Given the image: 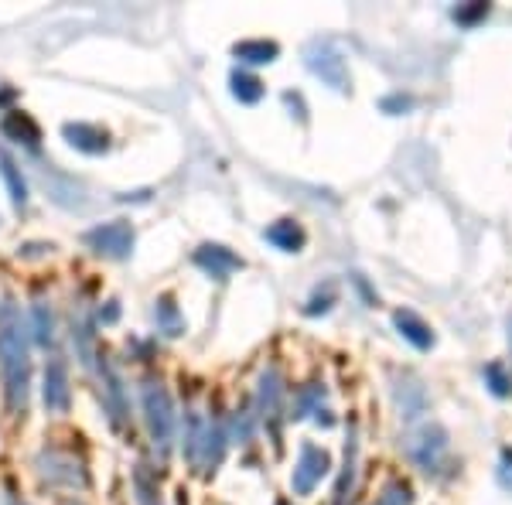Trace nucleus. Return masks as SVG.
I'll list each match as a JSON object with an SVG mask.
<instances>
[{"instance_id":"1","label":"nucleus","mask_w":512,"mask_h":505,"mask_svg":"<svg viewBox=\"0 0 512 505\" xmlns=\"http://www.w3.org/2000/svg\"><path fill=\"white\" fill-rule=\"evenodd\" d=\"M0 372H4L7 407L11 413L28 410V389H31V345L28 325H24L18 304H0Z\"/></svg>"},{"instance_id":"2","label":"nucleus","mask_w":512,"mask_h":505,"mask_svg":"<svg viewBox=\"0 0 512 505\" xmlns=\"http://www.w3.org/2000/svg\"><path fill=\"white\" fill-rule=\"evenodd\" d=\"M226 430H222L219 420H209L202 413H192L188 417V437H185V458L198 475H209V471L219 468L222 454H226Z\"/></svg>"},{"instance_id":"3","label":"nucleus","mask_w":512,"mask_h":505,"mask_svg":"<svg viewBox=\"0 0 512 505\" xmlns=\"http://www.w3.org/2000/svg\"><path fill=\"white\" fill-rule=\"evenodd\" d=\"M140 403H144V424H147V434H151L154 447H158L161 454H168L171 444H175V430H178L171 393L161 383H147L140 389Z\"/></svg>"},{"instance_id":"4","label":"nucleus","mask_w":512,"mask_h":505,"mask_svg":"<svg viewBox=\"0 0 512 505\" xmlns=\"http://www.w3.org/2000/svg\"><path fill=\"white\" fill-rule=\"evenodd\" d=\"M407 458L414 461L420 471H427V475H441L444 465H448V430L441 424H424L417 427L414 434L407 437Z\"/></svg>"},{"instance_id":"5","label":"nucleus","mask_w":512,"mask_h":505,"mask_svg":"<svg viewBox=\"0 0 512 505\" xmlns=\"http://www.w3.org/2000/svg\"><path fill=\"white\" fill-rule=\"evenodd\" d=\"M82 239H86L89 250H96L99 256H110V260H127V256L134 253V229L123 219L103 222V226L89 229Z\"/></svg>"},{"instance_id":"6","label":"nucleus","mask_w":512,"mask_h":505,"mask_svg":"<svg viewBox=\"0 0 512 505\" xmlns=\"http://www.w3.org/2000/svg\"><path fill=\"white\" fill-rule=\"evenodd\" d=\"M38 471L48 485H65V488H86V468L82 461L72 458L69 451H41L38 454Z\"/></svg>"},{"instance_id":"7","label":"nucleus","mask_w":512,"mask_h":505,"mask_svg":"<svg viewBox=\"0 0 512 505\" xmlns=\"http://www.w3.org/2000/svg\"><path fill=\"white\" fill-rule=\"evenodd\" d=\"M328 468H332V458H328V451H321V447H315V444H301L291 488H294L297 495H311V492H315V485L328 475Z\"/></svg>"},{"instance_id":"8","label":"nucleus","mask_w":512,"mask_h":505,"mask_svg":"<svg viewBox=\"0 0 512 505\" xmlns=\"http://www.w3.org/2000/svg\"><path fill=\"white\" fill-rule=\"evenodd\" d=\"M308 69L315 72V76H321L328 82L332 89H345L349 86V72H345V59L335 52L332 45H321V41H315V45H308Z\"/></svg>"},{"instance_id":"9","label":"nucleus","mask_w":512,"mask_h":505,"mask_svg":"<svg viewBox=\"0 0 512 505\" xmlns=\"http://www.w3.org/2000/svg\"><path fill=\"white\" fill-rule=\"evenodd\" d=\"M69 396V366H65V359L55 355L45 369V407L52 413H65L69 410Z\"/></svg>"},{"instance_id":"10","label":"nucleus","mask_w":512,"mask_h":505,"mask_svg":"<svg viewBox=\"0 0 512 505\" xmlns=\"http://www.w3.org/2000/svg\"><path fill=\"white\" fill-rule=\"evenodd\" d=\"M195 263L216 280H226L229 273L243 270V260H239L233 250H226V246H202V250L195 253Z\"/></svg>"},{"instance_id":"11","label":"nucleus","mask_w":512,"mask_h":505,"mask_svg":"<svg viewBox=\"0 0 512 505\" xmlns=\"http://www.w3.org/2000/svg\"><path fill=\"white\" fill-rule=\"evenodd\" d=\"M62 134L82 154H103L110 147V134L103 127H93V123H65Z\"/></svg>"},{"instance_id":"12","label":"nucleus","mask_w":512,"mask_h":505,"mask_svg":"<svg viewBox=\"0 0 512 505\" xmlns=\"http://www.w3.org/2000/svg\"><path fill=\"white\" fill-rule=\"evenodd\" d=\"M315 413V420L318 424H325V427H332V417H328V410H325V386H304L301 393H297V400H294V420H301V417H311Z\"/></svg>"},{"instance_id":"13","label":"nucleus","mask_w":512,"mask_h":505,"mask_svg":"<svg viewBox=\"0 0 512 505\" xmlns=\"http://www.w3.org/2000/svg\"><path fill=\"white\" fill-rule=\"evenodd\" d=\"M280 396H284V386H280L277 369H267L260 376V393H256V407H260L263 417L270 420L280 417Z\"/></svg>"},{"instance_id":"14","label":"nucleus","mask_w":512,"mask_h":505,"mask_svg":"<svg viewBox=\"0 0 512 505\" xmlns=\"http://www.w3.org/2000/svg\"><path fill=\"white\" fill-rule=\"evenodd\" d=\"M396 328H400V335L407 338L410 345H417V349H431L434 345V331L424 325V318H417L414 311H396L393 314Z\"/></svg>"},{"instance_id":"15","label":"nucleus","mask_w":512,"mask_h":505,"mask_svg":"<svg viewBox=\"0 0 512 505\" xmlns=\"http://www.w3.org/2000/svg\"><path fill=\"white\" fill-rule=\"evenodd\" d=\"M355 461H359V434H349V444H345V465H342V475H338V485H335V505H345L352 495V482H355Z\"/></svg>"},{"instance_id":"16","label":"nucleus","mask_w":512,"mask_h":505,"mask_svg":"<svg viewBox=\"0 0 512 505\" xmlns=\"http://www.w3.org/2000/svg\"><path fill=\"white\" fill-rule=\"evenodd\" d=\"M263 236H267L270 246H277V250H284V253H297L304 246V229L297 226V222H291V219L274 222V226H270Z\"/></svg>"},{"instance_id":"17","label":"nucleus","mask_w":512,"mask_h":505,"mask_svg":"<svg viewBox=\"0 0 512 505\" xmlns=\"http://www.w3.org/2000/svg\"><path fill=\"white\" fill-rule=\"evenodd\" d=\"M0 130H4V137L18 140V144H28V147H38V140H41L38 123L31 120L28 113H7L4 123H0Z\"/></svg>"},{"instance_id":"18","label":"nucleus","mask_w":512,"mask_h":505,"mask_svg":"<svg viewBox=\"0 0 512 505\" xmlns=\"http://www.w3.org/2000/svg\"><path fill=\"white\" fill-rule=\"evenodd\" d=\"M0 178L7 181V192H11V202L21 209V205L28 202V185H24L21 168L14 164V157L7 154V151H0Z\"/></svg>"},{"instance_id":"19","label":"nucleus","mask_w":512,"mask_h":505,"mask_svg":"<svg viewBox=\"0 0 512 505\" xmlns=\"http://www.w3.org/2000/svg\"><path fill=\"white\" fill-rule=\"evenodd\" d=\"M233 55L239 62H250V65H267L274 62L280 55V48L274 45V41H239V45L233 48Z\"/></svg>"},{"instance_id":"20","label":"nucleus","mask_w":512,"mask_h":505,"mask_svg":"<svg viewBox=\"0 0 512 505\" xmlns=\"http://www.w3.org/2000/svg\"><path fill=\"white\" fill-rule=\"evenodd\" d=\"M103 396H106V407H110V420L113 427L123 424V413H127V407H123V389H120V379L117 372H113L110 366H103Z\"/></svg>"},{"instance_id":"21","label":"nucleus","mask_w":512,"mask_h":505,"mask_svg":"<svg viewBox=\"0 0 512 505\" xmlns=\"http://www.w3.org/2000/svg\"><path fill=\"white\" fill-rule=\"evenodd\" d=\"M31 331H35V342L38 345H48L55 338V318H52V308L45 301H38L31 308Z\"/></svg>"},{"instance_id":"22","label":"nucleus","mask_w":512,"mask_h":505,"mask_svg":"<svg viewBox=\"0 0 512 505\" xmlns=\"http://www.w3.org/2000/svg\"><path fill=\"white\" fill-rule=\"evenodd\" d=\"M233 96L239 99V103H260L263 99V82L250 76V72H233Z\"/></svg>"},{"instance_id":"23","label":"nucleus","mask_w":512,"mask_h":505,"mask_svg":"<svg viewBox=\"0 0 512 505\" xmlns=\"http://www.w3.org/2000/svg\"><path fill=\"white\" fill-rule=\"evenodd\" d=\"M134 485H137V505H164L161 492H158V482H154L151 471H147L144 465L134 471Z\"/></svg>"},{"instance_id":"24","label":"nucleus","mask_w":512,"mask_h":505,"mask_svg":"<svg viewBox=\"0 0 512 505\" xmlns=\"http://www.w3.org/2000/svg\"><path fill=\"white\" fill-rule=\"evenodd\" d=\"M158 321L164 325V331H168V335H181V321H178V308H175V301H171V297H161L158 301Z\"/></svg>"},{"instance_id":"25","label":"nucleus","mask_w":512,"mask_h":505,"mask_svg":"<svg viewBox=\"0 0 512 505\" xmlns=\"http://www.w3.org/2000/svg\"><path fill=\"white\" fill-rule=\"evenodd\" d=\"M410 502H414L410 488L403 485V482H393V485H386V492L379 495V502H376V505H410Z\"/></svg>"},{"instance_id":"26","label":"nucleus","mask_w":512,"mask_h":505,"mask_svg":"<svg viewBox=\"0 0 512 505\" xmlns=\"http://www.w3.org/2000/svg\"><path fill=\"white\" fill-rule=\"evenodd\" d=\"M485 379H489V386H492V393L495 396H509L512 393V379L502 372V366H489L485 369Z\"/></svg>"},{"instance_id":"27","label":"nucleus","mask_w":512,"mask_h":505,"mask_svg":"<svg viewBox=\"0 0 512 505\" xmlns=\"http://www.w3.org/2000/svg\"><path fill=\"white\" fill-rule=\"evenodd\" d=\"M499 485L512 492V447H502L499 454Z\"/></svg>"},{"instance_id":"28","label":"nucleus","mask_w":512,"mask_h":505,"mask_svg":"<svg viewBox=\"0 0 512 505\" xmlns=\"http://www.w3.org/2000/svg\"><path fill=\"white\" fill-rule=\"evenodd\" d=\"M485 14H489V4H472V7H461V11H454V21L475 24L478 18H485Z\"/></svg>"},{"instance_id":"29","label":"nucleus","mask_w":512,"mask_h":505,"mask_svg":"<svg viewBox=\"0 0 512 505\" xmlns=\"http://www.w3.org/2000/svg\"><path fill=\"white\" fill-rule=\"evenodd\" d=\"M11 505H24V502H11Z\"/></svg>"},{"instance_id":"30","label":"nucleus","mask_w":512,"mask_h":505,"mask_svg":"<svg viewBox=\"0 0 512 505\" xmlns=\"http://www.w3.org/2000/svg\"><path fill=\"white\" fill-rule=\"evenodd\" d=\"M277 505H287V502H277Z\"/></svg>"}]
</instances>
